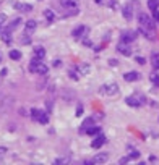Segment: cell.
I'll use <instances>...</instances> for the list:
<instances>
[{
  "instance_id": "6da1fadb",
  "label": "cell",
  "mask_w": 159,
  "mask_h": 165,
  "mask_svg": "<svg viewBox=\"0 0 159 165\" xmlns=\"http://www.w3.org/2000/svg\"><path fill=\"white\" fill-rule=\"evenodd\" d=\"M29 71L31 73H36V75H47L49 68H47V65H44V63L41 62V58L34 57L29 63Z\"/></svg>"
},
{
  "instance_id": "7a4b0ae2",
  "label": "cell",
  "mask_w": 159,
  "mask_h": 165,
  "mask_svg": "<svg viewBox=\"0 0 159 165\" xmlns=\"http://www.w3.org/2000/svg\"><path fill=\"white\" fill-rule=\"evenodd\" d=\"M138 23H140V26L146 28V29H151V31H154V28H156V23H154L146 13L138 15Z\"/></svg>"
},
{
  "instance_id": "3957f363",
  "label": "cell",
  "mask_w": 159,
  "mask_h": 165,
  "mask_svg": "<svg viewBox=\"0 0 159 165\" xmlns=\"http://www.w3.org/2000/svg\"><path fill=\"white\" fill-rule=\"evenodd\" d=\"M125 102H127V105H130V107H140L141 104H145V97H141V96H128V97L125 99Z\"/></svg>"
},
{
  "instance_id": "277c9868",
  "label": "cell",
  "mask_w": 159,
  "mask_h": 165,
  "mask_svg": "<svg viewBox=\"0 0 159 165\" xmlns=\"http://www.w3.org/2000/svg\"><path fill=\"white\" fill-rule=\"evenodd\" d=\"M101 92L106 96H115L118 92V86L115 83H110V84H104V86L101 87Z\"/></svg>"
},
{
  "instance_id": "5b68a950",
  "label": "cell",
  "mask_w": 159,
  "mask_h": 165,
  "mask_svg": "<svg viewBox=\"0 0 159 165\" xmlns=\"http://www.w3.org/2000/svg\"><path fill=\"white\" fill-rule=\"evenodd\" d=\"M135 39H136V33H135V31H124V33H122L120 41L130 44V42H133Z\"/></svg>"
},
{
  "instance_id": "8992f818",
  "label": "cell",
  "mask_w": 159,
  "mask_h": 165,
  "mask_svg": "<svg viewBox=\"0 0 159 165\" xmlns=\"http://www.w3.org/2000/svg\"><path fill=\"white\" fill-rule=\"evenodd\" d=\"M117 50L120 52L122 55H125V57H128V55H132V49H130V44H127V42H118V46H117Z\"/></svg>"
},
{
  "instance_id": "52a82bcc",
  "label": "cell",
  "mask_w": 159,
  "mask_h": 165,
  "mask_svg": "<svg viewBox=\"0 0 159 165\" xmlns=\"http://www.w3.org/2000/svg\"><path fill=\"white\" fill-rule=\"evenodd\" d=\"M107 160H109V154H107V152H101V154L94 155L91 162L93 164H104V162H107Z\"/></svg>"
},
{
  "instance_id": "ba28073f",
  "label": "cell",
  "mask_w": 159,
  "mask_h": 165,
  "mask_svg": "<svg viewBox=\"0 0 159 165\" xmlns=\"http://www.w3.org/2000/svg\"><path fill=\"white\" fill-rule=\"evenodd\" d=\"M104 143H106V136H104V134H98V136H96V139H94L93 143H91V147H93V149H99Z\"/></svg>"
},
{
  "instance_id": "9c48e42d",
  "label": "cell",
  "mask_w": 159,
  "mask_h": 165,
  "mask_svg": "<svg viewBox=\"0 0 159 165\" xmlns=\"http://www.w3.org/2000/svg\"><path fill=\"white\" fill-rule=\"evenodd\" d=\"M124 78H125V81L133 83V81H138V79H140V73H138V71H128V73L124 75Z\"/></svg>"
},
{
  "instance_id": "30bf717a",
  "label": "cell",
  "mask_w": 159,
  "mask_h": 165,
  "mask_svg": "<svg viewBox=\"0 0 159 165\" xmlns=\"http://www.w3.org/2000/svg\"><path fill=\"white\" fill-rule=\"evenodd\" d=\"M138 33H141L143 36H145L146 39H149V41H154V31H151V29H146V28H143V26H140L138 28Z\"/></svg>"
},
{
  "instance_id": "8fae6325",
  "label": "cell",
  "mask_w": 159,
  "mask_h": 165,
  "mask_svg": "<svg viewBox=\"0 0 159 165\" xmlns=\"http://www.w3.org/2000/svg\"><path fill=\"white\" fill-rule=\"evenodd\" d=\"M86 31H88V28H86V26H78V28H75V29H73V33H71V36H73V37L75 39H80V37H81V36L83 34H85L86 33Z\"/></svg>"
},
{
  "instance_id": "7c38bea8",
  "label": "cell",
  "mask_w": 159,
  "mask_h": 165,
  "mask_svg": "<svg viewBox=\"0 0 159 165\" xmlns=\"http://www.w3.org/2000/svg\"><path fill=\"white\" fill-rule=\"evenodd\" d=\"M122 13H124V16H125V19H132L133 18V10H132V5H125L124 7V10H122Z\"/></svg>"
},
{
  "instance_id": "4fadbf2b",
  "label": "cell",
  "mask_w": 159,
  "mask_h": 165,
  "mask_svg": "<svg viewBox=\"0 0 159 165\" xmlns=\"http://www.w3.org/2000/svg\"><path fill=\"white\" fill-rule=\"evenodd\" d=\"M15 8L20 10V11H25V13H28V11L33 10V7H31L29 3H15Z\"/></svg>"
},
{
  "instance_id": "5bb4252c",
  "label": "cell",
  "mask_w": 159,
  "mask_h": 165,
  "mask_svg": "<svg viewBox=\"0 0 159 165\" xmlns=\"http://www.w3.org/2000/svg\"><path fill=\"white\" fill-rule=\"evenodd\" d=\"M93 125H94V120L93 118H86L85 122H83L81 128H80V133H86V130H88L89 126H93Z\"/></svg>"
},
{
  "instance_id": "9a60e30c",
  "label": "cell",
  "mask_w": 159,
  "mask_h": 165,
  "mask_svg": "<svg viewBox=\"0 0 159 165\" xmlns=\"http://www.w3.org/2000/svg\"><path fill=\"white\" fill-rule=\"evenodd\" d=\"M34 57L44 58V57H46V49H44V47H41V46L36 47V49H34Z\"/></svg>"
},
{
  "instance_id": "2e32d148",
  "label": "cell",
  "mask_w": 159,
  "mask_h": 165,
  "mask_svg": "<svg viewBox=\"0 0 159 165\" xmlns=\"http://www.w3.org/2000/svg\"><path fill=\"white\" fill-rule=\"evenodd\" d=\"M63 8H68V7H78V0H60Z\"/></svg>"
},
{
  "instance_id": "e0dca14e",
  "label": "cell",
  "mask_w": 159,
  "mask_h": 165,
  "mask_svg": "<svg viewBox=\"0 0 159 165\" xmlns=\"http://www.w3.org/2000/svg\"><path fill=\"white\" fill-rule=\"evenodd\" d=\"M25 28H26V34L33 33V31L36 29V21H34V19H29V21H26Z\"/></svg>"
},
{
  "instance_id": "ac0fdd59",
  "label": "cell",
  "mask_w": 159,
  "mask_h": 165,
  "mask_svg": "<svg viewBox=\"0 0 159 165\" xmlns=\"http://www.w3.org/2000/svg\"><path fill=\"white\" fill-rule=\"evenodd\" d=\"M11 31L10 29H5V31H3V33H2V39H3V42H7V44H10L11 42Z\"/></svg>"
},
{
  "instance_id": "d6986e66",
  "label": "cell",
  "mask_w": 159,
  "mask_h": 165,
  "mask_svg": "<svg viewBox=\"0 0 159 165\" xmlns=\"http://www.w3.org/2000/svg\"><path fill=\"white\" fill-rule=\"evenodd\" d=\"M44 16H46V19H47L49 23H52V21H54V18H55V15H54V11H52V10L47 8V10H44Z\"/></svg>"
},
{
  "instance_id": "ffe728a7",
  "label": "cell",
  "mask_w": 159,
  "mask_h": 165,
  "mask_svg": "<svg viewBox=\"0 0 159 165\" xmlns=\"http://www.w3.org/2000/svg\"><path fill=\"white\" fill-rule=\"evenodd\" d=\"M101 131V128L96 126V125H93V126H89L88 130H86V133H88L89 136H94V134H98V133Z\"/></svg>"
},
{
  "instance_id": "44dd1931",
  "label": "cell",
  "mask_w": 159,
  "mask_h": 165,
  "mask_svg": "<svg viewBox=\"0 0 159 165\" xmlns=\"http://www.w3.org/2000/svg\"><path fill=\"white\" fill-rule=\"evenodd\" d=\"M21 25V19L20 18H16V19H13V21H11V25H8V28H7V29H10V31H15L16 29V28Z\"/></svg>"
},
{
  "instance_id": "7402d4cb",
  "label": "cell",
  "mask_w": 159,
  "mask_h": 165,
  "mask_svg": "<svg viewBox=\"0 0 159 165\" xmlns=\"http://www.w3.org/2000/svg\"><path fill=\"white\" fill-rule=\"evenodd\" d=\"M148 8H149L151 11L159 8V0H148Z\"/></svg>"
},
{
  "instance_id": "603a6c76",
  "label": "cell",
  "mask_w": 159,
  "mask_h": 165,
  "mask_svg": "<svg viewBox=\"0 0 159 165\" xmlns=\"http://www.w3.org/2000/svg\"><path fill=\"white\" fill-rule=\"evenodd\" d=\"M38 122L39 123H42V125H46V123H49V115L46 113V112H42L41 115H39V118H38Z\"/></svg>"
},
{
  "instance_id": "cb8c5ba5",
  "label": "cell",
  "mask_w": 159,
  "mask_h": 165,
  "mask_svg": "<svg viewBox=\"0 0 159 165\" xmlns=\"http://www.w3.org/2000/svg\"><path fill=\"white\" fill-rule=\"evenodd\" d=\"M10 58L11 60H20L21 58V52L20 50H10Z\"/></svg>"
},
{
  "instance_id": "d4e9b609",
  "label": "cell",
  "mask_w": 159,
  "mask_h": 165,
  "mask_svg": "<svg viewBox=\"0 0 159 165\" xmlns=\"http://www.w3.org/2000/svg\"><path fill=\"white\" fill-rule=\"evenodd\" d=\"M68 76L71 79H75V81H76V79L80 78V73H78V70H68Z\"/></svg>"
},
{
  "instance_id": "484cf974",
  "label": "cell",
  "mask_w": 159,
  "mask_h": 165,
  "mask_svg": "<svg viewBox=\"0 0 159 165\" xmlns=\"http://www.w3.org/2000/svg\"><path fill=\"white\" fill-rule=\"evenodd\" d=\"M78 71L81 75H88V71H89V65H80L78 66Z\"/></svg>"
},
{
  "instance_id": "4316f807",
  "label": "cell",
  "mask_w": 159,
  "mask_h": 165,
  "mask_svg": "<svg viewBox=\"0 0 159 165\" xmlns=\"http://www.w3.org/2000/svg\"><path fill=\"white\" fill-rule=\"evenodd\" d=\"M41 113H42V110H39V108H33V110H31V116H33V120H38Z\"/></svg>"
},
{
  "instance_id": "83f0119b",
  "label": "cell",
  "mask_w": 159,
  "mask_h": 165,
  "mask_svg": "<svg viewBox=\"0 0 159 165\" xmlns=\"http://www.w3.org/2000/svg\"><path fill=\"white\" fill-rule=\"evenodd\" d=\"M149 79L153 81V84H156V86H159V75L158 73H153L149 76Z\"/></svg>"
},
{
  "instance_id": "f1b7e54d",
  "label": "cell",
  "mask_w": 159,
  "mask_h": 165,
  "mask_svg": "<svg viewBox=\"0 0 159 165\" xmlns=\"http://www.w3.org/2000/svg\"><path fill=\"white\" fill-rule=\"evenodd\" d=\"M5 23H7V15L0 13V29H2L3 26H5Z\"/></svg>"
},
{
  "instance_id": "f546056e",
  "label": "cell",
  "mask_w": 159,
  "mask_h": 165,
  "mask_svg": "<svg viewBox=\"0 0 159 165\" xmlns=\"http://www.w3.org/2000/svg\"><path fill=\"white\" fill-rule=\"evenodd\" d=\"M130 159H138V157H140V152H138L136 151V149H135V151H133V149H132V152H130Z\"/></svg>"
},
{
  "instance_id": "4dcf8cb0",
  "label": "cell",
  "mask_w": 159,
  "mask_h": 165,
  "mask_svg": "<svg viewBox=\"0 0 159 165\" xmlns=\"http://www.w3.org/2000/svg\"><path fill=\"white\" fill-rule=\"evenodd\" d=\"M153 66H154V70H159V58H158V55H154V60H153Z\"/></svg>"
},
{
  "instance_id": "1f68e13d",
  "label": "cell",
  "mask_w": 159,
  "mask_h": 165,
  "mask_svg": "<svg viewBox=\"0 0 159 165\" xmlns=\"http://www.w3.org/2000/svg\"><path fill=\"white\" fill-rule=\"evenodd\" d=\"M153 16H154V21H156V23H159V8L153 10Z\"/></svg>"
},
{
  "instance_id": "d6a6232c",
  "label": "cell",
  "mask_w": 159,
  "mask_h": 165,
  "mask_svg": "<svg viewBox=\"0 0 159 165\" xmlns=\"http://www.w3.org/2000/svg\"><path fill=\"white\" fill-rule=\"evenodd\" d=\"M135 62H136V63H140V65H145V63H146V60L143 58V57H136V58H135Z\"/></svg>"
},
{
  "instance_id": "836d02e7",
  "label": "cell",
  "mask_w": 159,
  "mask_h": 165,
  "mask_svg": "<svg viewBox=\"0 0 159 165\" xmlns=\"http://www.w3.org/2000/svg\"><path fill=\"white\" fill-rule=\"evenodd\" d=\"M83 115V105H78L76 107V116H81Z\"/></svg>"
},
{
  "instance_id": "e575fe53",
  "label": "cell",
  "mask_w": 159,
  "mask_h": 165,
  "mask_svg": "<svg viewBox=\"0 0 159 165\" xmlns=\"http://www.w3.org/2000/svg\"><path fill=\"white\" fill-rule=\"evenodd\" d=\"M7 73H8V70H7V68H2V71H0V76H2V78H5Z\"/></svg>"
},
{
  "instance_id": "d590c367",
  "label": "cell",
  "mask_w": 159,
  "mask_h": 165,
  "mask_svg": "<svg viewBox=\"0 0 159 165\" xmlns=\"http://www.w3.org/2000/svg\"><path fill=\"white\" fill-rule=\"evenodd\" d=\"M128 160H130V157H122V159L118 160V164H127Z\"/></svg>"
},
{
  "instance_id": "8d00e7d4",
  "label": "cell",
  "mask_w": 159,
  "mask_h": 165,
  "mask_svg": "<svg viewBox=\"0 0 159 165\" xmlns=\"http://www.w3.org/2000/svg\"><path fill=\"white\" fill-rule=\"evenodd\" d=\"M65 162H68L67 159H55V164H65Z\"/></svg>"
},
{
  "instance_id": "74e56055",
  "label": "cell",
  "mask_w": 159,
  "mask_h": 165,
  "mask_svg": "<svg viewBox=\"0 0 159 165\" xmlns=\"http://www.w3.org/2000/svg\"><path fill=\"white\" fill-rule=\"evenodd\" d=\"M109 63H110L112 66H115V65H117V60H115V58H110V60H109Z\"/></svg>"
},
{
  "instance_id": "f35d334b",
  "label": "cell",
  "mask_w": 159,
  "mask_h": 165,
  "mask_svg": "<svg viewBox=\"0 0 159 165\" xmlns=\"http://www.w3.org/2000/svg\"><path fill=\"white\" fill-rule=\"evenodd\" d=\"M60 65H62L60 60H54V66H60Z\"/></svg>"
},
{
  "instance_id": "ab89813d",
  "label": "cell",
  "mask_w": 159,
  "mask_h": 165,
  "mask_svg": "<svg viewBox=\"0 0 159 165\" xmlns=\"http://www.w3.org/2000/svg\"><path fill=\"white\" fill-rule=\"evenodd\" d=\"M7 152V147H0V155H3Z\"/></svg>"
},
{
  "instance_id": "60d3db41",
  "label": "cell",
  "mask_w": 159,
  "mask_h": 165,
  "mask_svg": "<svg viewBox=\"0 0 159 165\" xmlns=\"http://www.w3.org/2000/svg\"><path fill=\"white\" fill-rule=\"evenodd\" d=\"M96 2H98V3H101V2H102V0H96Z\"/></svg>"
}]
</instances>
